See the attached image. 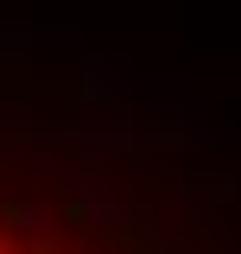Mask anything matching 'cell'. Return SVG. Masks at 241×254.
<instances>
[{
	"label": "cell",
	"mask_w": 241,
	"mask_h": 254,
	"mask_svg": "<svg viewBox=\"0 0 241 254\" xmlns=\"http://www.w3.org/2000/svg\"><path fill=\"white\" fill-rule=\"evenodd\" d=\"M0 254H241V133L89 83L6 89Z\"/></svg>",
	"instance_id": "obj_1"
}]
</instances>
